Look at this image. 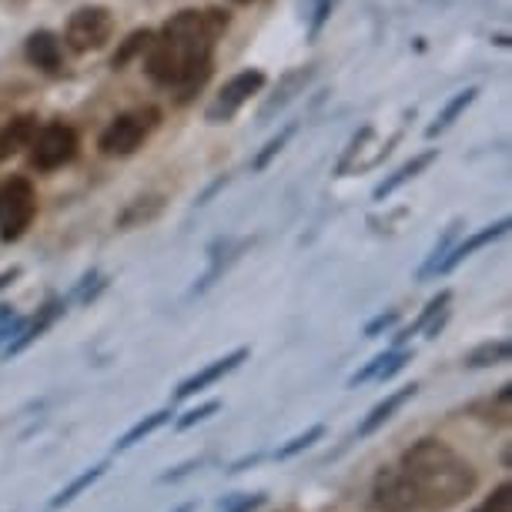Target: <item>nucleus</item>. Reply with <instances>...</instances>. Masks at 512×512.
Returning a JSON list of instances; mask_svg holds the SVG:
<instances>
[{
  "label": "nucleus",
  "mask_w": 512,
  "mask_h": 512,
  "mask_svg": "<svg viewBox=\"0 0 512 512\" xmlns=\"http://www.w3.org/2000/svg\"><path fill=\"white\" fill-rule=\"evenodd\" d=\"M228 27L221 11H181L161 27L148 44V77L164 88H178V101H188L211 74V47Z\"/></svg>",
  "instance_id": "obj_1"
},
{
  "label": "nucleus",
  "mask_w": 512,
  "mask_h": 512,
  "mask_svg": "<svg viewBox=\"0 0 512 512\" xmlns=\"http://www.w3.org/2000/svg\"><path fill=\"white\" fill-rule=\"evenodd\" d=\"M402 476L409 479L419 512H449L476 492V469L439 439H419L402 452Z\"/></svg>",
  "instance_id": "obj_2"
},
{
  "label": "nucleus",
  "mask_w": 512,
  "mask_h": 512,
  "mask_svg": "<svg viewBox=\"0 0 512 512\" xmlns=\"http://www.w3.org/2000/svg\"><path fill=\"white\" fill-rule=\"evenodd\" d=\"M158 118L161 114L154 108H144V111H131V114H121L118 121H111L104 134L98 138V148L101 154L108 158H128L144 144V138L158 128Z\"/></svg>",
  "instance_id": "obj_3"
},
{
  "label": "nucleus",
  "mask_w": 512,
  "mask_h": 512,
  "mask_svg": "<svg viewBox=\"0 0 512 512\" xmlns=\"http://www.w3.org/2000/svg\"><path fill=\"white\" fill-rule=\"evenodd\" d=\"M37 211L34 185L27 178H11L0 185V238L17 241L31 228Z\"/></svg>",
  "instance_id": "obj_4"
},
{
  "label": "nucleus",
  "mask_w": 512,
  "mask_h": 512,
  "mask_svg": "<svg viewBox=\"0 0 512 512\" xmlns=\"http://www.w3.org/2000/svg\"><path fill=\"white\" fill-rule=\"evenodd\" d=\"M111 34H114V17L108 7H81L67 21L64 41L71 51L88 54V51H101L111 41Z\"/></svg>",
  "instance_id": "obj_5"
},
{
  "label": "nucleus",
  "mask_w": 512,
  "mask_h": 512,
  "mask_svg": "<svg viewBox=\"0 0 512 512\" xmlns=\"http://www.w3.org/2000/svg\"><path fill=\"white\" fill-rule=\"evenodd\" d=\"M74 154H77V134L67 128V124H47L31 141V161H34V168H41V171L64 168Z\"/></svg>",
  "instance_id": "obj_6"
},
{
  "label": "nucleus",
  "mask_w": 512,
  "mask_h": 512,
  "mask_svg": "<svg viewBox=\"0 0 512 512\" xmlns=\"http://www.w3.org/2000/svg\"><path fill=\"white\" fill-rule=\"evenodd\" d=\"M372 509L375 512H419L415 492L399 466H385L372 479Z\"/></svg>",
  "instance_id": "obj_7"
},
{
  "label": "nucleus",
  "mask_w": 512,
  "mask_h": 512,
  "mask_svg": "<svg viewBox=\"0 0 512 512\" xmlns=\"http://www.w3.org/2000/svg\"><path fill=\"white\" fill-rule=\"evenodd\" d=\"M262 84H265V74L262 71H241V74H235L225 84V88L218 91V98L208 104V111H205L208 124H225V121H231V118H235V111L251 98V94L262 91Z\"/></svg>",
  "instance_id": "obj_8"
},
{
  "label": "nucleus",
  "mask_w": 512,
  "mask_h": 512,
  "mask_svg": "<svg viewBox=\"0 0 512 512\" xmlns=\"http://www.w3.org/2000/svg\"><path fill=\"white\" fill-rule=\"evenodd\" d=\"M248 359V349H235L231 355H225V359H218V362H211V365H205L201 372H195L191 379H185L178 385V392H175V399L181 402V399H191L195 392H201V389H208V385H215L218 379H225L228 372H235L241 362Z\"/></svg>",
  "instance_id": "obj_9"
},
{
  "label": "nucleus",
  "mask_w": 512,
  "mask_h": 512,
  "mask_svg": "<svg viewBox=\"0 0 512 512\" xmlns=\"http://www.w3.org/2000/svg\"><path fill=\"white\" fill-rule=\"evenodd\" d=\"M64 312V302L61 298H51V302H47L41 312H37L34 318H27V325H24V332L14 338V342H7V349H4V359H11V355H21L27 345H34L37 338H41L47 328L54 325V318Z\"/></svg>",
  "instance_id": "obj_10"
},
{
  "label": "nucleus",
  "mask_w": 512,
  "mask_h": 512,
  "mask_svg": "<svg viewBox=\"0 0 512 512\" xmlns=\"http://www.w3.org/2000/svg\"><path fill=\"white\" fill-rule=\"evenodd\" d=\"M506 231H509V218H502V221H496V225H489V228L476 231V235H472V238H466V241H462V245H456V248H452V255H446V258H442L436 272H439V275L452 272V268H456V265H462V262H466V258L472 255V251H479V248L492 245V241H496V238H502V235H506Z\"/></svg>",
  "instance_id": "obj_11"
},
{
  "label": "nucleus",
  "mask_w": 512,
  "mask_h": 512,
  "mask_svg": "<svg viewBox=\"0 0 512 512\" xmlns=\"http://www.w3.org/2000/svg\"><path fill=\"white\" fill-rule=\"evenodd\" d=\"M37 134V118L34 114H21V118L7 121L4 128H0V161L14 158V154H21L24 148H31Z\"/></svg>",
  "instance_id": "obj_12"
},
{
  "label": "nucleus",
  "mask_w": 512,
  "mask_h": 512,
  "mask_svg": "<svg viewBox=\"0 0 512 512\" xmlns=\"http://www.w3.org/2000/svg\"><path fill=\"white\" fill-rule=\"evenodd\" d=\"M415 392H419V385L412 382V385H405V389H399V392L385 395V399H382L379 405H375V409L362 419V425H359V436L365 439V436H372V432H379L382 425L389 422L392 415L399 412L405 402H412V399H415Z\"/></svg>",
  "instance_id": "obj_13"
},
{
  "label": "nucleus",
  "mask_w": 512,
  "mask_h": 512,
  "mask_svg": "<svg viewBox=\"0 0 512 512\" xmlns=\"http://www.w3.org/2000/svg\"><path fill=\"white\" fill-rule=\"evenodd\" d=\"M61 41L51 34V31H37L27 37V61H31L34 67H41V71L47 74H54V71H61Z\"/></svg>",
  "instance_id": "obj_14"
},
{
  "label": "nucleus",
  "mask_w": 512,
  "mask_h": 512,
  "mask_svg": "<svg viewBox=\"0 0 512 512\" xmlns=\"http://www.w3.org/2000/svg\"><path fill=\"white\" fill-rule=\"evenodd\" d=\"M436 158H439V151H425V154H415V158H412V161H405V164H402V168H399V171H395V175H392V178H385V181H382V185H379V188H375V201L389 198V195H392V191H395V188H402V185H405V181L419 178V175H422V171H425V168H429V164H432V161H436Z\"/></svg>",
  "instance_id": "obj_15"
},
{
  "label": "nucleus",
  "mask_w": 512,
  "mask_h": 512,
  "mask_svg": "<svg viewBox=\"0 0 512 512\" xmlns=\"http://www.w3.org/2000/svg\"><path fill=\"white\" fill-rule=\"evenodd\" d=\"M308 77H312V67H298V71H288V74L282 77V84H278L275 98H268V101H265V108H262V121L272 118L275 111H282L285 104L292 101L298 91L305 88V84H308Z\"/></svg>",
  "instance_id": "obj_16"
},
{
  "label": "nucleus",
  "mask_w": 512,
  "mask_h": 512,
  "mask_svg": "<svg viewBox=\"0 0 512 512\" xmlns=\"http://www.w3.org/2000/svg\"><path fill=\"white\" fill-rule=\"evenodd\" d=\"M161 208H164V198L161 195H148V198H134L128 208L118 215V228H141V225H148V221H154L161 215Z\"/></svg>",
  "instance_id": "obj_17"
},
{
  "label": "nucleus",
  "mask_w": 512,
  "mask_h": 512,
  "mask_svg": "<svg viewBox=\"0 0 512 512\" xmlns=\"http://www.w3.org/2000/svg\"><path fill=\"white\" fill-rule=\"evenodd\" d=\"M171 409H158V412H151V415H144V419L138 422V425H131L128 432H124V436L114 442V452H128L131 446H138L141 439H148L151 432H158L161 425H168L171 422Z\"/></svg>",
  "instance_id": "obj_18"
},
{
  "label": "nucleus",
  "mask_w": 512,
  "mask_h": 512,
  "mask_svg": "<svg viewBox=\"0 0 512 512\" xmlns=\"http://www.w3.org/2000/svg\"><path fill=\"white\" fill-rule=\"evenodd\" d=\"M104 469H108V462H98V466H91L88 472H81L77 479H71V486H64L61 492H57V496L51 499V506H47V509L57 512V509H64V506H71V502H74L77 496H81L84 489H91L94 482H98V479L104 476Z\"/></svg>",
  "instance_id": "obj_19"
},
{
  "label": "nucleus",
  "mask_w": 512,
  "mask_h": 512,
  "mask_svg": "<svg viewBox=\"0 0 512 512\" xmlns=\"http://www.w3.org/2000/svg\"><path fill=\"white\" fill-rule=\"evenodd\" d=\"M509 355H512L509 338H496V342H482L479 349H472L466 365H469V369H492V365L509 362Z\"/></svg>",
  "instance_id": "obj_20"
},
{
  "label": "nucleus",
  "mask_w": 512,
  "mask_h": 512,
  "mask_svg": "<svg viewBox=\"0 0 512 512\" xmlns=\"http://www.w3.org/2000/svg\"><path fill=\"white\" fill-rule=\"evenodd\" d=\"M449 302H452V292H439L436 298H432V302L425 305V312L419 315V322H415V325H409V328H402V332L395 335V349H399V345H405V342H409L412 335H419L422 328L429 325L432 318H436L439 312H446V305H449Z\"/></svg>",
  "instance_id": "obj_21"
},
{
  "label": "nucleus",
  "mask_w": 512,
  "mask_h": 512,
  "mask_svg": "<svg viewBox=\"0 0 512 512\" xmlns=\"http://www.w3.org/2000/svg\"><path fill=\"white\" fill-rule=\"evenodd\" d=\"M476 94H479L476 88H466V91H462V94H456V98H452V101L446 104V111H442V114H439V121H436V124H432V128H429V138H436V134H439V131H446V128H449V124H452V121H456V118H459V114H462V111H466V108H469V104H472V101H476Z\"/></svg>",
  "instance_id": "obj_22"
},
{
  "label": "nucleus",
  "mask_w": 512,
  "mask_h": 512,
  "mask_svg": "<svg viewBox=\"0 0 512 512\" xmlns=\"http://www.w3.org/2000/svg\"><path fill=\"white\" fill-rule=\"evenodd\" d=\"M325 436V425H312V429H305L302 436H295V439H288L282 449L275 452V459H292L298 456V452H305V449H312L318 439Z\"/></svg>",
  "instance_id": "obj_23"
},
{
  "label": "nucleus",
  "mask_w": 512,
  "mask_h": 512,
  "mask_svg": "<svg viewBox=\"0 0 512 512\" xmlns=\"http://www.w3.org/2000/svg\"><path fill=\"white\" fill-rule=\"evenodd\" d=\"M265 506V492H235L218 502L221 512H255Z\"/></svg>",
  "instance_id": "obj_24"
},
{
  "label": "nucleus",
  "mask_w": 512,
  "mask_h": 512,
  "mask_svg": "<svg viewBox=\"0 0 512 512\" xmlns=\"http://www.w3.org/2000/svg\"><path fill=\"white\" fill-rule=\"evenodd\" d=\"M151 37H154L151 31H134V34L128 37V41H124V47H121V51L114 54V67H124V64L131 61V57H138V54H144V51H148Z\"/></svg>",
  "instance_id": "obj_25"
},
{
  "label": "nucleus",
  "mask_w": 512,
  "mask_h": 512,
  "mask_svg": "<svg viewBox=\"0 0 512 512\" xmlns=\"http://www.w3.org/2000/svg\"><path fill=\"white\" fill-rule=\"evenodd\" d=\"M472 512H512V486L502 482V486H496V492L482 499Z\"/></svg>",
  "instance_id": "obj_26"
},
{
  "label": "nucleus",
  "mask_w": 512,
  "mask_h": 512,
  "mask_svg": "<svg viewBox=\"0 0 512 512\" xmlns=\"http://www.w3.org/2000/svg\"><path fill=\"white\" fill-rule=\"evenodd\" d=\"M292 134H295V128H285L282 134H278V138H272V141H268V144H265V151L258 154L255 161H251V168H255V171H265V168H268V161H272L275 154L285 148V144H288V138H292Z\"/></svg>",
  "instance_id": "obj_27"
},
{
  "label": "nucleus",
  "mask_w": 512,
  "mask_h": 512,
  "mask_svg": "<svg viewBox=\"0 0 512 512\" xmlns=\"http://www.w3.org/2000/svg\"><path fill=\"white\" fill-rule=\"evenodd\" d=\"M221 409V402H205V405H198V409H191V412H185L178 419V432H188V429H195L198 422H205V419H211Z\"/></svg>",
  "instance_id": "obj_28"
},
{
  "label": "nucleus",
  "mask_w": 512,
  "mask_h": 512,
  "mask_svg": "<svg viewBox=\"0 0 512 512\" xmlns=\"http://www.w3.org/2000/svg\"><path fill=\"white\" fill-rule=\"evenodd\" d=\"M385 359H389V352L375 355V359H372L369 365H365V369H359V372H355L352 379H349V385H352V389H355V385H362V382L375 379V375H379V369H382V365H385Z\"/></svg>",
  "instance_id": "obj_29"
},
{
  "label": "nucleus",
  "mask_w": 512,
  "mask_h": 512,
  "mask_svg": "<svg viewBox=\"0 0 512 512\" xmlns=\"http://www.w3.org/2000/svg\"><path fill=\"white\" fill-rule=\"evenodd\" d=\"M456 228H459V225H456ZM456 228H452L449 235L439 241V248L432 251V258H429V262H425V268H422V278H429V275H432V272H436V268H439V262H442V258H446V248L452 245V238H456Z\"/></svg>",
  "instance_id": "obj_30"
},
{
  "label": "nucleus",
  "mask_w": 512,
  "mask_h": 512,
  "mask_svg": "<svg viewBox=\"0 0 512 512\" xmlns=\"http://www.w3.org/2000/svg\"><path fill=\"white\" fill-rule=\"evenodd\" d=\"M395 322H399V312H385V315L372 318V322L365 325V335H369V338H375V335H379V332H385V328H392Z\"/></svg>",
  "instance_id": "obj_31"
},
{
  "label": "nucleus",
  "mask_w": 512,
  "mask_h": 512,
  "mask_svg": "<svg viewBox=\"0 0 512 512\" xmlns=\"http://www.w3.org/2000/svg\"><path fill=\"white\" fill-rule=\"evenodd\" d=\"M198 466H201V459H191V462H185V466H178V469L164 472V476H161L158 482H164V486H168V482H178V479H185V476H191V472H195Z\"/></svg>",
  "instance_id": "obj_32"
},
{
  "label": "nucleus",
  "mask_w": 512,
  "mask_h": 512,
  "mask_svg": "<svg viewBox=\"0 0 512 512\" xmlns=\"http://www.w3.org/2000/svg\"><path fill=\"white\" fill-rule=\"evenodd\" d=\"M335 0H315V17H312V31H318V27L325 24V17L332 14Z\"/></svg>",
  "instance_id": "obj_33"
},
{
  "label": "nucleus",
  "mask_w": 512,
  "mask_h": 512,
  "mask_svg": "<svg viewBox=\"0 0 512 512\" xmlns=\"http://www.w3.org/2000/svg\"><path fill=\"white\" fill-rule=\"evenodd\" d=\"M255 462H262V456H258V452H255V456H248V459H241V462H235V466H231L228 472H241V469L255 466Z\"/></svg>",
  "instance_id": "obj_34"
},
{
  "label": "nucleus",
  "mask_w": 512,
  "mask_h": 512,
  "mask_svg": "<svg viewBox=\"0 0 512 512\" xmlns=\"http://www.w3.org/2000/svg\"><path fill=\"white\" fill-rule=\"evenodd\" d=\"M17 275H21V268H11V272H0V288H7V285H11Z\"/></svg>",
  "instance_id": "obj_35"
},
{
  "label": "nucleus",
  "mask_w": 512,
  "mask_h": 512,
  "mask_svg": "<svg viewBox=\"0 0 512 512\" xmlns=\"http://www.w3.org/2000/svg\"><path fill=\"white\" fill-rule=\"evenodd\" d=\"M175 512H195V502H185V506L175 509Z\"/></svg>",
  "instance_id": "obj_36"
},
{
  "label": "nucleus",
  "mask_w": 512,
  "mask_h": 512,
  "mask_svg": "<svg viewBox=\"0 0 512 512\" xmlns=\"http://www.w3.org/2000/svg\"><path fill=\"white\" fill-rule=\"evenodd\" d=\"M235 4H251V0H235Z\"/></svg>",
  "instance_id": "obj_37"
}]
</instances>
